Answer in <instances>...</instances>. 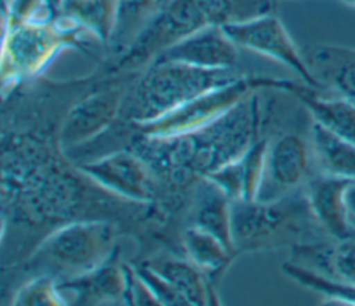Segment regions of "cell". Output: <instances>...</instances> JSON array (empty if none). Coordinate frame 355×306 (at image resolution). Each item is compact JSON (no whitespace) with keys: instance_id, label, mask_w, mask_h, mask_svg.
Returning <instances> with one entry per match:
<instances>
[{"instance_id":"1","label":"cell","mask_w":355,"mask_h":306,"mask_svg":"<svg viewBox=\"0 0 355 306\" xmlns=\"http://www.w3.org/2000/svg\"><path fill=\"white\" fill-rule=\"evenodd\" d=\"M254 91L198 130L172 137L136 134L129 148L144 159L155 177L175 186L201 179L240 156L255 141L261 111Z\"/></svg>"},{"instance_id":"2","label":"cell","mask_w":355,"mask_h":306,"mask_svg":"<svg viewBox=\"0 0 355 306\" xmlns=\"http://www.w3.org/2000/svg\"><path fill=\"white\" fill-rule=\"evenodd\" d=\"M270 8V0H169L129 50L115 58L112 71L136 73L164 50L201 28L243 21L240 14L251 18Z\"/></svg>"},{"instance_id":"3","label":"cell","mask_w":355,"mask_h":306,"mask_svg":"<svg viewBox=\"0 0 355 306\" xmlns=\"http://www.w3.org/2000/svg\"><path fill=\"white\" fill-rule=\"evenodd\" d=\"M236 69H204L178 61L154 60L128 87L121 115L129 123L155 119L204 93L241 79Z\"/></svg>"},{"instance_id":"4","label":"cell","mask_w":355,"mask_h":306,"mask_svg":"<svg viewBox=\"0 0 355 306\" xmlns=\"http://www.w3.org/2000/svg\"><path fill=\"white\" fill-rule=\"evenodd\" d=\"M232 237L237 253L316 241L327 235L309 208L305 191L269 201H232Z\"/></svg>"},{"instance_id":"5","label":"cell","mask_w":355,"mask_h":306,"mask_svg":"<svg viewBox=\"0 0 355 306\" xmlns=\"http://www.w3.org/2000/svg\"><path fill=\"white\" fill-rule=\"evenodd\" d=\"M83 33L89 35L79 24L64 15L26 21L3 18V93L42 73L62 48H82Z\"/></svg>"},{"instance_id":"6","label":"cell","mask_w":355,"mask_h":306,"mask_svg":"<svg viewBox=\"0 0 355 306\" xmlns=\"http://www.w3.org/2000/svg\"><path fill=\"white\" fill-rule=\"evenodd\" d=\"M115 227L103 220H76L57 227L36 248L29 264L61 280L83 274L116 251Z\"/></svg>"},{"instance_id":"7","label":"cell","mask_w":355,"mask_h":306,"mask_svg":"<svg viewBox=\"0 0 355 306\" xmlns=\"http://www.w3.org/2000/svg\"><path fill=\"white\" fill-rule=\"evenodd\" d=\"M254 90L252 76L245 75L227 86L183 102L155 119L129 125H132L135 134L144 137H172L190 133L222 116Z\"/></svg>"},{"instance_id":"8","label":"cell","mask_w":355,"mask_h":306,"mask_svg":"<svg viewBox=\"0 0 355 306\" xmlns=\"http://www.w3.org/2000/svg\"><path fill=\"white\" fill-rule=\"evenodd\" d=\"M318 173L309 136L284 133L268 141L265 170L257 199H277L304 190Z\"/></svg>"},{"instance_id":"9","label":"cell","mask_w":355,"mask_h":306,"mask_svg":"<svg viewBox=\"0 0 355 306\" xmlns=\"http://www.w3.org/2000/svg\"><path fill=\"white\" fill-rule=\"evenodd\" d=\"M222 28L239 48L275 60L293 69L308 86L322 90L309 72L301 50L293 42L279 17L270 11L243 21L227 22Z\"/></svg>"},{"instance_id":"10","label":"cell","mask_w":355,"mask_h":306,"mask_svg":"<svg viewBox=\"0 0 355 306\" xmlns=\"http://www.w3.org/2000/svg\"><path fill=\"white\" fill-rule=\"evenodd\" d=\"M92 183L133 204H150L155 199V174L130 148L110 152L104 156L76 165Z\"/></svg>"},{"instance_id":"11","label":"cell","mask_w":355,"mask_h":306,"mask_svg":"<svg viewBox=\"0 0 355 306\" xmlns=\"http://www.w3.org/2000/svg\"><path fill=\"white\" fill-rule=\"evenodd\" d=\"M126 91V86L114 83L75 102L61 123L60 147L69 151L101 136L121 115Z\"/></svg>"},{"instance_id":"12","label":"cell","mask_w":355,"mask_h":306,"mask_svg":"<svg viewBox=\"0 0 355 306\" xmlns=\"http://www.w3.org/2000/svg\"><path fill=\"white\" fill-rule=\"evenodd\" d=\"M257 89H273L293 96L309 114L311 119L331 133L355 143V104L338 97L324 96L322 90L287 79L255 78Z\"/></svg>"},{"instance_id":"13","label":"cell","mask_w":355,"mask_h":306,"mask_svg":"<svg viewBox=\"0 0 355 306\" xmlns=\"http://www.w3.org/2000/svg\"><path fill=\"white\" fill-rule=\"evenodd\" d=\"M154 60L178 61L204 69H236L239 47L222 25H211L176 42Z\"/></svg>"},{"instance_id":"14","label":"cell","mask_w":355,"mask_h":306,"mask_svg":"<svg viewBox=\"0 0 355 306\" xmlns=\"http://www.w3.org/2000/svg\"><path fill=\"white\" fill-rule=\"evenodd\" d=\"M290 262L326 278L355 284V231L343 238H320L290 248Z\"/></svg>"},{"instance_id":"15","label":"cell","mask_w":355,"mask_h":306,"mask_svg":"<svg viewBox=\"0 0 355 306\" xmlns=\"http://www.w3.org/2000/svg\"><path fill=\"white\" fill-rule=\"evenodd\" d=\"M351 181L348 179L315 173L304 187L315 220L330 238H343L355 231L345 199Z\"/></svg>"},{"instance_id":"16","label":"cell","mask_w":355,"mask_h":306,"mask_svg":"<svg viewBox=\"0 0 355 306\" xmlns=\"http://www.w3.org/2000/svg\"><path fill=\"white\" fill-rule=\"evenodd\" d=\"M301 53L322 91H329L355 104V48L336 44H308Z\"/></svg>"},{"instance_id":"17","label":"cell","mask_w":355,"mask_h":306,"mask_svg":"<svg viewBox=\"0 0 355 306\" xmlns=\"http://www.w3.org/2000/svg\"><path fill=\"white\" fill-rule=\"evenodd\" d=\"M118 249L100 266L58 281L61 291L72 294L75 305H125V271Z\"/></svg>"},{"instance_id":"18","label":"cell","mask_w":355,"mask_h":306,"mask_svg":"<svg viewBox=\"0 0 355 306\" xmlns=\"http://www.w3.org/2000/svg\"><path fill=\"white\" fill-rule=\"evenodd\" d=\"M196 201L189 213V226H194L234 251L232 237V201L211 181L201 177Z\"/></svg>"},{"instance_id":"19","label":"cell","mask_w":355,"mask_h":306,"mask_svg":"<svg viewBox=\"0 0 355 306\" xmlns=\"http://www.w3.org/2000/svg\"><path fill=\"white\" fill-rule=\"evenodd\" d=\"M309 141L318 173L355 180V143L311 122Z\"/></svg>"},{"instance_id":"20","label":"cell","mask_w":355,"mask_h":306,"mask_svg":"<svg viewBox=\"0 0 355 306\" xmlns=\"http://www.w3.org/2000/svg\"><path fill=\"white\" fill-rule=\"evenodd\" d=\"M161 8L159 0H115L107 48L114 58L129 50Z\"/></svg>"},{"instance_id":"21","label":"cell","mask_w":355,"mask_h":306,"mask_svg":"<svg viewBox=\"0 0 355 306\" xmlns=\"http://www.w3.org/2000/svg\"><path fill=\"white\" fill-rule=\"evenodd\" d=\"M147 263L165 277L186 298L190 306L219 305L214 284L187 258H159Z\"/></svg>"},{"instance_id":"22","label":"cell","mask_w":355,"mask_h":306,"mask_svg":"<svg viewBox=\"0 0 355 306\" xmlns=\"http://www.w3.org/2000/svg\"><path fill=\"white\" fill-rule=\"evenodd\" d=\"M182 246L184 256L197 266L214 285L222 278L223 273L239 255L214 235L194 226L184 228L182 234Z\"/></svg>"},{"instance_id":"23","label":"cell","mask_w":355,"mask_h":306,"mask_svg":"<svg viewBox=\"0 0 355 306\" xmlns=\"http://www.w3.org/2000/svg\"><path fill=\"white\" fill-rule=\"evenodd\" d=\"M282 271L302 287L311 288L322 294L326 298L327 303L355 306V284H347L326 278L290 260L282 264Z\"/></svg>"},{"instance_id":"24","label":"cell","mask_w":355,"mask_h":306,"mask_svg":"<svg viewBox=\"0 0 355 306\" xmlns=\"http://www.w3.org/2000/svg\"><path fill=\"white\" fill-rule=\"evenodd\" d=\"M69 302L62 296L57 277L37 274L25 281L14 294V306H65Z\"/></svg>"},{"instance_id":"25","label":"cell","mask_w":355,"mask_h":306,"mask_svg":"<svg viewBox=\"0 0 355 306\" xmlns=\"http://www.w3.org/2000/svg\"><path fill=\"white\" fill-rule=\"evenodd\" d=\"M141 280L147 284L159 305L164 306H190L186 298L147 262L133 266Z\"/></svg>"},{"instance_id":"26","label":"cell","mask_w":355,"mask_h":306,"mask_svg":"<svg viewBox=\"0 0 355 306\" xmlns=\"http://www.w3.org/2000/svg\"><path fill=\"white\" fill-rule=\"evenodd\" d=\"M125 271V305L159 306L158 300L133 266L122 263Z\"/></svg>"},{"instance_id":"27","label":"cell","mask_w":355,"mask_h":306,"mask_svg":"<svg viewBox=\"0 0 355 306\" xmlns=\"http://www.w3.org/2000/svg\"><path fill=\"white\" fill-rule=\"evenodd\" d=\"M3 18L8 21H26V19H51L47 10L46 0H10L3 7Z\"/></svg>"},{"instance_id":"28","label":"cell","mask_w":355,"mask_h":306,"mask_svg":"<svg viewBox=\"0 0 355 306\" xmlns=\"http://www.w3.org/2000/svg\"><path fill=\"white\" fill-rule=\"evenodd\" d=\"M347 206H348V212H349V219L352 226L355 227V180L351 181L349 187L347 188Z\"/></svg>"},{"instance_id":"29","label":"cell","mask_w":355,"mask_h":306,"mask_svg":"<svg viewBox=\"0 0 355 306\" xmlns=\"http://www.w3.org/2000/svg\"><path fill=\"white\" fill-rule=\"evenodd\" d=\"M336 1H340L345 6H349V7H355V0H336Z\"/></svg>"},{"instance_id":"30","label":"cell","mask_w":355,"mask_h":306,"mask_svg":"<svg viewBox=\"0 0 355 306\" xmlns=\"http://www.w3.org/2000/svg\"><path fill=\"white\" fill-rule=\"evenodd\" d=\"M10 3V0H3V7H6Z\"/></svg>"},{"instance_id":"31","label":"cell","mask_w":355,"mask_h":306,"mask_svg":"<svg viewBox=\"0 0 355 306\" xmlns=\"http://www.w3.org/2000/svg\"><path fill=\"white\" fill-rule=\"evenodd\" d=\"M169 0H159V3H161V6H164V4H166Z\"/></svg>"}]
</instances>
